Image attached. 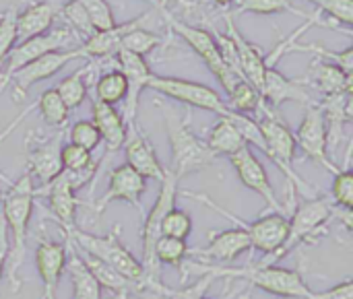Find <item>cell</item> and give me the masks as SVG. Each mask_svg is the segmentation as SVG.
<instances>
[{
	"label": "cell",
	"mask_w": 353,
	"mask_h": 299,
	"mask_svg": "<svg viewBox=\"0 0 353 299\" xmlns=\"http://www.w3.org/2000/svg\"><path fill=\"white\" fill-rule=\"evenodd\" d=\"M124 157H126V165L134 169L139 176H143L145 180H157V182L163 180L165 167L159 163V157L151 141L139 128L128 130V136L124 141Z\"/></svg>",
	"instance_id": "cell-21"
},
{
	"label": "cell",
	"mask_w": 353,
	"mask_h": 299,
	"mask_svg": "<svg viewBox=\"0 0 353 299\" xmlns=\"http://www.w3.org/2000/svg\"><path fill=\"white\" fill-rule=\"evenodd\" d=\"M68 138L72 145L93 153L99 145H101V136L97 132V128L93 126L91 120H77L70 128H68Z\"/></svg>",
	"instance_id": "cell-42"
},
{
	"label": "cell",
	"mask_w": 353,
	"mask_h": 299,
	"mask_svg": "<svg viewBox=\"0 0 353 299\" xmlns=\"http://www.w3.org/2000/svg\"><path fill=\"white\" fill-rule=\"evenodd\" d=\"M58 17H62V19L70 25L68 29H70L74 35H83V39H87L89 35L95 33V29H93V25H91V21H89L87 10H85L77 0H64Z\"/></svg>",
	"instance_id": "cell-38"
},
{
	"label": "cell",
	"mask_w": 353,
	"mask_h": 299,
	"mask_svg": "<svg viewBox=\"0 0 353 299\" xmlns=\"http://www.w3.org/2000/svg\"><path fill=\"white\" fill-rule=\"evenodd\" d=\"M147 190V180L143 176H139L134 169H130L126 163L114 167L110 172V180H108V190L105 194L97 200L95 205V213L101 215V211L110 205V203H128L134 209H139V213L143 211V203L141 196Z\"/></svg>",
	"instance_id": "cell-16"
},
{
	"label": "cell",
	"mask_w": 353,
	"mask_h": 299,
	"mask_svg": "<svg viewBox=\"0 0 353 299\" xmlns=\"http://www.w3.org/2000/svg\"><path fill=\"white\" fill-rule=\"evenodd\" d=\"M211 2L217 4V6H221V8H228V6L236 4V0H211Z\"/></svg>",
	"instance_id": "cell-49"
},
{
	"label": "cell",
	"mask_w": 353,
	"mask_h": 299,
	"mask_svg": "<svg viewBox=\"0 0 353 299\" xmlns=\"http://www.w3.org/2000/svg\"><path fill=\"white\" fill-rule=\"evenodd\" d=\"M60 165L64 172H83V169L97 165V161L93 159V153L68 143V145H62L60 149Z\"/></svg>",
	"instance_id": "cell-43"
},
{
	"label": "cell",
	"mask_w": 353,
	"mask_h": 299,
	"mask_svg": "<svg viewBox=\"0 0 353 299\" xmlns=\"http://www.w3.org/2000/svg\"><path fill=\"white\" fill-rule=\"evenodd\" d=\"M60 149H62V132H58L50 138L37 141L35 145H29L25 169L33 178V182L39 180V184L46 186L62 172Z\"/></svg>",
	"instance_id": "cell-20"
},
{
	"label": "cell",
	"mask_w": 353,
	"mask_h": 299,
	"mask_svg": "<svg viewBox=\"0 0 353 299\" xmlns=\"http://www.w3.org/2000/svg\"><path fill=\"white\" fill-rule=\"evenodd\" d=\"M159 45V35L145 29V27H137L132 31H128L124 37H122V43H120V50H126L130 54H137V56H147L151 54L155 48Z\"/></svg>",
	"instance_id": "cell-39"
},
{
	"label": "cell",
	"mask_w": 353,
	"mask_h": 299,
	"mask_svg": "<svg viewBox=\"0 0 353 299\" xmlns=\"http://www.w3.org/2000/svg\"><path fill=\"white\" fill-rule=\"evenodd\" d=\"M188 250L190 248H188L186 240H176V238L161 236L155 242L153 256H155V262L159 267H176V269H180L184 265V260H188Z\"/></svg>",
	"instance_id": "cell-35"
},
{
	"label": "cell",
	"mask_w": 353,
	"mask_h": 299,
	"mask_svg": "<svg viewBox=\"0 0 353 299\" xmlns=\"http://www.w3.org/2000/svg\"><path fill=\"white\" fill-rule=\"evenodd\" d=\"M203 299H211V298H203Z\"/></svg>",
	"instance_id": "cell-53"
},
{
	"label": "cell",
	"mask_w": 353,
	"mask_h": 299,
	"mask_svg": "<svg viewBox=\"0 0 353 299\" xmlns=\"http://www.w3.org/2000/svg\"><path fill=\"white\" fill-rule=\"evenodd\" d=\"M256 124H259L263 141H265V155L288 178L292 194L296 196L298 192H302L304 196H308V192H314V188L308 182H304L294 172V161H296L298 145H296V136L290 130V126L267 103L261 110V114L256 118Z\"/></svg>",
	"instance_id": "cell-5"
},
{
	"label": "cell",
	"mask_w": 353,
	"mask_h": 299,
	"mask_svg": "<svg viewBox=\"0 0 353 299\" xmlns=\"http://www.w3.org/2000/svg\"><path fill=\"white\" fill-rule=\"evenodd\" d=\"M186 196L207 205L209 209L217 211L219 215H223L225 219L236 223V227L246 231V236L250 238V246L254 250H261L265 256L277 252L290 236V219L283 213H269L265 217H259L256 221H244V219H238L232 211H228L221 205H217L215 200H211V196H207V194L186 192Z\"/></svg>",
	"instance_id": "cell-8"
},
{
	"label": "cell",
	"mask_w": 353,
	"mask_h": 299,
	"mask_svg": "<svg viewBox=\"0 0 353 299\" xmlns=\"http://www.w3.org/2000/svg\"><path fill=\"white\" fill-rule=\"evenodd\" d=\"M225 19V35L232 39L236 54H238V62H240V70L244 81H248L254 89H263V81H265V72H267V64H265V54L259 50V45H254L252 41H248L236 27L232 14H223Z\"/></svg>",
	"instance_id": "cell-19"
},
{
	"label": "cell",
	"mask_w": 353,
	"mask_h": 299,
	"mask_svg": "<svg viewBox=\"0 0 353 299\" xmlns=\"http://www.w3.org/2000/svg\"><path fill=\"white\" fill-rule=\"evenodd\" d=\"M180 271L186 275H213L215 279H236V281H246L252 287L263 289L265 293L277 296V298L288 299H314L316 293L308 287V283L304 281L302 273L292 271V269H283L277 265L271 267H256V265H248L242 269H234V267H221V265H205V262H188L184 260V265L180 267Z\"/></svg>",
	"instance_id": "cell-2"
},
{
	"label": "cell",
	"mask_w": 353,
	"mask_h": 299,
	"mask_svg": "<svg viewBox=\"0 0 353 299\" xmlns=\"http://www.w3.org/2000/svg\"><path fill=\"white\" fill-rule=\"evenodd\" d=\"M39 194L48 196L50 203V211L54 213L56 221L60 223L62 229H70L74 227V217H77V207H79V198L77 192L68 186V182L64 180L62 172L48 182L43 188H39Z\"/></svg>",
	"instance_id": "cell-26"
},
{
	"label": "cell",
	"mask_w": 353,
	"mask_h": 299,
	"mask_svg": "<svg viewBox=\"0 0 353 299\" xmlns=\"http://www.w3.org/2000/svg\"><path fill=\"white\" fill-rule=\"evenodd\" d=\"M116 62H118V70L124 74L126 85H128L124 110L120 114L126 122V128L134 130L137 128V114H139V99H141V93L147 89V83H149L153 70L143 56L130 54L126 50L116 52Z\"/></svg>",
	"instance_id": "cell-14"
},
{
	"label": "cell",
	"mask_w": 353,
	"mask_h": 299,
	"mask_svg": "<svg viewBox=\"0 0 353 299\" xmlns=\"http://www.w3.org/2000/svg\"><path fill=\"white\" fill-rule=\"evenodd\" d=\"M91 122L93 126L97 128L99 136H101V143H105L108 147V153H116L124 147V141L128 136V128H126V122L122 118V114L116 110V105H108V103H101L97 99H93V105H91Z\"/></svg>",
	"instance_id": "cell-25"
},
{
	"label": "cell",
	"mask_w": 353,
	"mask_h": 299,
	"mask_svg": "<svg viewBox=\"0 0 353 299\" xmlns=\"http://www.w3.org/2000/svg\"><path fill=\"white\" fill-rule=\"evenodd\" d=\"M17 14L19 8L14 4L0 14V64H4L8 52L17 45Z\"/></svg>",
	"instance_id": "cell-45"
},
{
	"label": "cell",
	"mask_w": 353,
	"mask_h": 299,
	"mask_svg": "<svg viewBox=\"0 0 353 299\" xmlns=\"http://www.w3.org/2000/svg\"><path fill=\"white\" fill-rule=\"evenodd\" d=\"M261 95H263V101L271 110L279 107L285 101H296V103H302L306 107L312 105V103H316L314 97L310 95V91L306 89V83L304 81L288 79L277 68H267Z\"/></svg>",
	"instance_id": "cell-18"
},
{
	"label": "cell",
	"mask_w": 353,
	"mask_h": 299,
	"mask_svg": "<svg viewBox=\"0 0 353 299\" xmlns=\"http://www.w3.org/2000/svg\"><path fill=\"white\" fill-rule=\"evenodd\" d=\"M159 107L163 112L168 141H170V163H172L170 172L178 180H182L188 174H194L213 165L217 157L209 151L205 141H201L192 132L190 118H186V114L170 105H159Z\"/></svg>",
	"instance_id": "cell-4"
},
{
	"label": "cell",
	"mask_w": 353,
	"mask_h": 299,
	"mask_svg": "<svg viewBox=\"0 0 353 299\" xmlns=\"http://www.w3.org/2000/svg\"><path fill=\"white\" fill-rule=\"evenodd\" d=\"M331 219H333V207L325 196L308 198L306 203H302L300 207L294 209V215L290 219V236H288L285 244L277 252L265 256L256 267L277 265L281 258H285L298 246L319 242L325 236L327 225H329Z\"/></svg>",
	"instance_id": "cell-6"
},
{
	"label": "cell",
	"mask_w": 353,
	"mask_h": 299,
	"mask_svg": "<svg viewBox=\"0 0 353 299\" xmlns=\"http://www.w3.org/2000/svg\"><path fill=\"white\" fill-rule=\"evenodd\" d=\"M77 252H79V256L83 258L85 267L89 269V273L93 275V279L99 283L101 289H108V291H112V293H116V296H126V293H130V291H141V287H137L134 283L126 281L120 273H116V271H114L112 267H108L105 262H101V260H97V258H93V256H87V254H83L81 250H77Z\"/></svg>",
	"instance_id": "cell-30"
},
{
	"label": "cell",
	"mask_w": 353,
	"mask_h": 299,
	"mask_svg": "<svg viewBox=\"0 0 353 299\" xmlns=\"http://www.w3.org/2000/svg\"><path fill=\"white\" fill-rule=\"evenodd\" d=\"M2 196H4V192H0V203H2Z\"/></svg>",
	"instance_id": "cell-50"
},
{
	"label": "cell",
	"mask_w": 353,
	"mask_h": 299,
	"mask_svg": "<svg viewBox=\"0 0 353 299\" xmlns=\"http://www.w3.org/2000/svg\"><path fill=\"white\" fill-rule=\"evenodd\" d=\"M192 234V219L182 209H172L161 221V236L186 240Z\"/></svg>",
	"instance_id": "cell-44"
},
{
	"label": "cell",
	"mask_w": 353,
	"mask_h": 299,
	"mask_svg": "<svg viewBox=\"0 0 353 299\" xmlns=\"http://www.w3.org/2000/svg\"><path fill=\"white\" fill-rule=\"evenodd\" d=\"M77 2L87 10L95 31H105L116 25V17L108 0H77Z\"/></svg>",
	"instance_id": "cell-41"
},
{
	"label": "cell",
	"mask_w": 353,
	"mask_h": 299,
	"mask_svg": "<svg viewBox=\"0 0 353 299\" xmlns=\"http://www.w3.org/2000/svg\"><path fill=\"white\" fill-rule=\"evenodd\" d=\"M163 17H165V21H168V27H170L176 35H180V37L192 48V52L205 62V66L213 72V76L219 81V85L223 87V91H225V95H228V93L238 85V81H242V79L225 66V62H223V58H221V52H219V45H217L213 33L207 31V29H203V27H196V25H190V23H184V21L172 17L168 10H163Z\"/></svg>",
	"instance_id": "cell-10"
},
{
	"label": "cell",
	"mask_w": 353,
	"mask_h": 299,
	"mask_svg": "<svg viewBox=\"0 0 353 299\" xmlns=\"http://www.w3.org/2000/svg\"><path fill=\"white\" fill-rule=\"evenodd\" d=\"M35 207V184L29 172L25 169L19 180L8 184V190L2 196L0 203V215L6 225V234L10 236L8 244V258H6V281L10 285V291L17 293L23 285L21 279V267L27 252V234L29 223L33 217Z\"/></svg>",
	"instance_id": "cell-1"
},
{
	"label": "cell",
	"mask_w": 353,
	"mask_h": 299,
	"mask_svg": "<svg viewBox=\"0 0 353 299\" xmlns=\"http://www.w3.org/2000/svg\"><path fill=\"white\" fill-rule=\"evenodd\" d=\"M62 234H66L70 238V242H74V248L77 250H81L83 254L93 256V258L105 262L116 273H120L126 281H130L137 287H141V291L149 289L147 275H145V267L122 244V240H120V227L118 225L108 236H95V234L85 231V229H79V227L62 229Z\"/></svg>",
	"instance_id": "cell-3"
},
{
	"label": "cell",
	"mask_w": 353,
	"mask_h": 299,
	"mask_svg": "<svg viewBox=\"0 0 353 299\" xmlns=\"http://www.w3.org/2000/svg\"><path fill=\"white\" fill-rule=\"evenodd\" d=\"M6 258H8V236H6L4 219H2V215H0V281H2V277H4Z\"/></svg>",
	"instance_id": "cell-48"
},
{
	"label": "cell",
	"mask_w": 353,
	"mask_h": 299,
	"mask_svg": "<svg viewBox=\"0 0 353 299\" xmlns=\"http://www.w3.org/2000/svg\"><path fill=\"white\" fill-rule=\"evenodd\" d=\"M213 283H215V277L203 273V275H199V279L192 285H186V287H180V289H172V287L161 283L157 287L155 296L163 299H203L207 298V291H209V287Z\"/></svg>",
	"instance_id": "cell-37"
},
{
	"label": "cell",
	"mask_w": 353,
	"mask_h": 299,
	"mask_svg": "<svg viewBox=\"0 0 353 299\" xmlns=\"http://www.w3.org/2000/svg\"><path fill=\"white\" fill-rule=\"evenodd\" d=\"M41 120L52 126V128H64L66 122H68V116H70V110L64 105V101L60 99V95L56 93V89H46L37 103H35Z\"/></svg>",
	"instance_id": "cell-34"
},
{
	"label": "cell",
	"mask_w": 353,
	"mask_h": 299,
	"mask_svg": "<svg viewBox=\"0 0 353 299\" xmlns=\"http://www.w3.org/2000/svg\"><path fill=\"white\" fill-rule=\"evenodd\" d=\"M157 2H159V4H163V0H157Z\"/></svg>",
	"instance_id": "cell-51"
},
{
	"label": "cell",
	"mask_w": 353,
	"mask_h": 299,
	"mask_svg": "<svg viewBox=\"0 0 353 299\" xmlns=\"http://www.w3.org/2000/svg\"><path fill=\"white\" fill-rule=\"evenodd\" d=\"M2 66H4V64H0V72H2Z\"/></svg>",
	"instance_id": "cell-52"
},
{
	"label": "cell",
	"mask_w": 353,
	"mask_h": 299,
	"mask_svg": "<svg viewBox=\"0 0 353 299\" xmlns=\"http://www.w3.org/2000/svg\"><path fill=\"white\" fill-rule=\"evenodd\" d=\"M207 238H209V244L205 248L188 250V256H199L201 258L199 262H205V260L234 262L244 252L252 250L250 238L246 236V231H242L238 227L225 229V231H209Z\"/></svg>",
	"instance_id": "cell-17"
},
{
	"label": "cell",
	"mask_w": 353,
	"mask_h": 299,
	"mask_svg": "<svg viewBox=\"0 0 353 299\" xmlns=\"http://www.w3.org/2000/svg\"><path fill=\"white\" fill-rule=\"evenodd\" d=\"M308 85L316 87L325 97L352 93V74H345L341 68L327 60H314L308 72Z\"/></svg>",
	"instance_id": "cell-28"
},
{
	"label": "cell",
	"mask_w": 353,
	"mask_h": 299,
	"mask_svg": "<svg viewBox=\"0 0 353 299\" xmlns=\"http://www.w3.org/2000/svg\"><path fill=\"white\" fill-rule=\"evenodd\" d=\"M228 107L236 114H244V116H250V114H261V110L265 107V101H263V95L259 89H254L248 81H238V85L228 93V99H225Z\"/></svg>",
	"instance_id": "cell-31"
},
{
	"label": "cell",
	"mask_w": 353,
	"mask_h": 299,
	"mask_svg": "<svg viewBox=\"0 0 353 299\" xmlns=\"http://www.w3.org/2000/svg\"><path fill=\"white\" fill-rule=\"evenodd\" d=\"M147 89H151L168 99L180 101L184 105L217 114L219 118H228L232 114V110L228 107L221 93H217L213 87H209L205 83H196V81H188V79H180V76H163V74L153 72L147 83Z\"/></svg>",
	"instance_id": "cell-9"
},
{
	"label": "cell",
	"mask_w": 353,
	"mask_h": 299,
	"mask_svg": "<svg viewBox=\"0 0 353 299\" xmlns=\"http://www.w3.org/2000/svg\"><path fill=\"white\" fill-rule=\"evenodd\" d=\"M87 70H89V66H83V68L74 70L72 74L64 76L56 87V93L60 95V99L64 101V105L68 110H77L87 99V93H89V87H87V81H85Z\"/></svg>",
	"instance_id": "cell-33"
},
{
	"label": "cell",
	"mask_w": 353,
	"mask_h": 299,
	"mask_svg": "<svg viewBox=\"0 0 353 299\" xmlns=\"http://www.w3.org/2000/svg\"><path fill=\"white\" fill-rule=\"evenodd\" d=\"M238 12H254V14H279V12H296L304 19H312L314 14H306L292 0H236Z\"/></svg>",
	"instance_id": "cell-36"
},
{
	"label": "cell",
	"mask_w": 353,
	"mask_h": 299,
	"mask_svg": "<svg viewBox=\"0 0 353 299\" xmlns=\"http://www.w3.org/2000/svg\"><path fill=\"white\" fill-rule=\"evenodd\" d=\"M151 12H143L139 19H130L126 23H116L112 29H105V31H95L93 35H89L87 39H83V43H79L81 52L85 58H110V56H116V52L120 50V43H122V37L137 29V27H143L145 19H149Z\"/></svg>",
	"instance_id": "cell-24"
},
{
	"label": "cell",
	"mask_w": 353,
	"mask_h": 299,
	"mask_svg": "<svg viewBox=\"0 0 353 299\" xmlns=\"http://www.w3.org/2000/svg\"><path fill=\"white\" fill-rule=\"evenodd\" d=\"M230 163L236 169L240 182L248 190L256 192L267 203V207H271L273 213H285L283 207L279 205L277 196H275V190L271 186V180H269V174H267L265 165L261 163V159L254 155V151L250 147H244L242 151H238L236 155H232L230 157Z\"/></svg>",
	"instance_id": "cell-15"
},
{
	"label": "cell",
	"mask_w": 353,
	"mask_h": 299,
	"mask_svg": "<svg viewBox=\"0 0 353 299\" xmlns=\"http://www.w3.org/2000/svg\"><path fill=\"white\" fill-rule=\"evenodd\" d=\"M77 58H85L79 45L70 48V50H60V52L46 54V56L29 62L27 66L19 68L17 72H12L8 83H12V97H14V101H21L33 85H37L41 81H48L50 76L60 72L68 62H72Z\"/></svg>",
	"instance_id": "cell-13"
},
{
	"label": "cell",
	"mask_w": 353,
	"mask_h": 299,
	"mask_svg": "<svg viewBox=\"0 0 353 299\" xmlns=\"http://www.w3.org/2000/svg\"><path fill=\"white\" fill-rule=\"evenodd\" d=\"M319 6V10L327 12L337 23L350 27L353 23V0H310Z\"/></svg>",
	"instance_id": "cell-46"
},
{
	"label": "cell",
	"mask_w": 353,
	"mask_h": 299,
	"mask_svg": "<svg viewBox=\"0 0 353 299\" xmlns=\"http://www.w3.org/2000/svg\"><path fill=\"white\" fill-rule=\"evenodd\" d=\"M128 93V85L124 74L114 68L103 72L97 81H95V99L108 105H116V103H124Z\"/></svg>",
	"instance_id": "cell-32"
},
{
	"label": "cell",
	"mask_w": 353,
	"mask_h": 299,
	"mask_svg": "<svg viewBox=\"0 0 353 299\" xmlns=\"http://www.w3.org/2000/svg\"><path fill=\"white\" fill-rule=\"evenodd\" d=\"M64 244H66V271L70 275L72 283V299H101V287L85 267L83 258L79 256L77 248L72 246L70 238L64 234Z\"/></svg>",
	"instance_id": "cell-27"
},
{
	"label": "cell",
	"mask_w": 353,
	"mask_h": 299,
	"mask_svg": "<svg viewBox=\"0 0 353 299\" xmlns=\"http://www.w3.org/2000/svg\"><path fill=\"white\" fill-rule=\"evenodd\" d=\"M35 265L43 283V293L39 299H56L58 283L66 271V244L41 240L35 250Z\"/></svg>",
	"instance_id": "cell-22"
},
{
	"label": "cell",
	"mask_w": 353,
	"mask_h": 299,
	"mask_svg": "<svg viewBox=\"0 0 353 299\" xmlns=\"http://www.w3.org/2000/svg\"><path fill=\"white\" fill-rule=\"evenodd\" d=\"M74 39H77V35L68 27H62V29H54V31H48V33H41V35L19 41L8 52V56L4 60V66H2V72H0V93L8 85V79H10L12 72H17L19 68L27 66L29 62H33V60H37V58H41L46 54L60 52V50H70L68 45L74 43Z\"/></svg>",
	"instance_id": "cell-11"
},
{
	"label": "cell",
	"mask_w": 353,
	"mask_h": 299,
	"mask_svg": "<svg viewBox=\"0 0 353 299\" xmlns=\"http://www.w3.org/2000/svg\"><path fill=\"white\" fill-rule=\"evenodd\" d=\"M314 299H353V283L352 279H345L341 281L339 285L323 291V293H316Z\"/></svg>",
	"instance_id": "cell-47"
},
{
	"label": "cell",
	"mask_w": 353,
	"mask_h": 299,
	"mask_svg": "<svg viewBox=\"0 0 353 299\" xmlns=\"http://www.w3.org/2000/svg\"><path fill=\"white\" fill-rule=\"evenodd\" d=\"M64 0H37L27 4L17 14V41L48 33L54 19L60 14Z\"/></svg>",
	"instance_id": "cell-23"
},
{
	"label": "cell",
	"mask_w": 353,
	"mask_h": 299,
	"mask_svg": "<svg viewBox=\"0 0 353 299\" xmlns=\"http://www.w3.org/2000/svg\"><path fill=\"white\" fill-rule=\"evenodd\" d=\"M205 145L209 147V151H211L215 157H219V155L232 157V155H236L238 151H242L244 147H248L246 141L242 138L240 130L236 128V124H234L230 118H219V120L211 126Z\"/></svg>",
	"instance_id": "cell-29"
},
{
	"label": "cell",
	"mask_w": 353,
	"mask_h": 299,
	"mask_svg": "<svg viewBox=\"0 0 353 299\" xmlns=\"http://www.w3.org/2000/svg\"><path fill=\"white\" fill-rule=\"evenodd\" d=\"M159 194H157V200L155 205L151 207V211L145 215L143 219V229H141V242H143V267H145V275H147V285H149V291H157V287L161 285V279H159V265L155 262V256H153V248H155V242L161 238V221L163 217L176 209V198H178V184L180 180L170 172L165 169V176L163 180L159 182Z\"/></svg>",
	"instance_id": "cell-7"
},
{
	"label": "cell",
	"mask_w": 353,
	"mask_h": 299,
	"mask_svg": "<svg viewBox=\"0 0 353 299\" xmlns=\"http://www.w3.org/2000/svg\"><path fill=\"white\" fill-rule=\"evenodd\" d=\"M294 136H296L298 149H302L310 161H314L316 165H323L331 174H337L339 167L333 165V161L329 157L327 122H325V114L319 103H312L306 107V114H304L298 130L294 132Z\"/></svg>",
	"instance_id": "cell-12"
},
{
	"label": "cell",
	"mask_w": 353,
	"mask_h": 299,
	"mask_svg": "<svg viewBox=\"0 0 353 299\" xmlns=\"http://www.w3.org/2000/svg\"><path fill=\"white\" fill-rule=\"evenodd\" d=\"M335 180H333V188H331V196H333V203L337 205V209L345 211V213H352L353 209V174L352 169L345 165L343 169L339 167L337 174H333Z\"/></svg>",
	"instance_id": "cell-40"
}]
</instances>
